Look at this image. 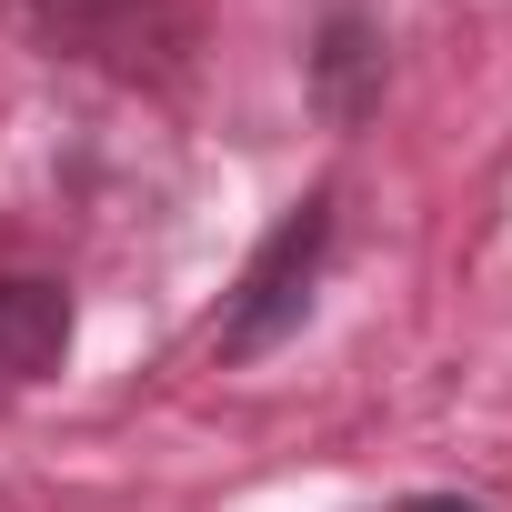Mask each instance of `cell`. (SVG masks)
Masks as SVG:
<instances>
[{
  "mask_svg": "<svg viewBox=\"0 0 512 512\" xmlns=\"http://www.w3.org/2000/svg\"><path fill=\"white\" fill-rule=\"evenodd\" d=\"M322 251H332V191H312L262 251H251V272H241V292H231V312H221V362H262L272 342L302 332L312 282H322Z\"/></svg>",
  "mask_w": 512,
  "mask_h": 512,
  "instance_id": "cell-1",
  "label": "cell"
},
{
  "mask_svg": "<svg viewBox=\"0 0 512 512\" xmlns=\"http://www.w3.org/2000/svg\"><path fill=\"white\" fill-rule=\"evenodd\" d=\"M61 352H71V292L41 272H11L0 282V382H51Z\"/></svg>",
  "mask_w": 512,
  "mask_h": 512,
  "instance_id": "cell-2",
  "label": "cell"
},
{
  "mask_svg": "<svg viewBox=\"0 0 512 512\" xmlns=\"http://www.w3.org/2000/svg\"><path fill=\"white\" fill-rule=\"evenodd\" d=\"M312 71H322V101H332V121H362V111H372V91H382V51H372V31H362L352 11H332V31H322Z\"/></svg>",
  "mask_w": 512,
  "mask_h": 512,
  "instance_id": "cell-3",
  "label": "cell"
},
{
  "mask_svg": "<svg viewBox=\"0 0 512 512\" xmlns=\"http://www.w3.org/2000/svg\"><path fill=\"white\" fill-rule=\"evenodd\" d=\"M442 512H452V502H442Z\"/></svg>",
  "mask_w": 512,
  "mask_h": 512,
  "instance_id": "cell-4",
  "label": "cell"
}]
</instances>
